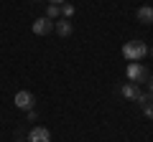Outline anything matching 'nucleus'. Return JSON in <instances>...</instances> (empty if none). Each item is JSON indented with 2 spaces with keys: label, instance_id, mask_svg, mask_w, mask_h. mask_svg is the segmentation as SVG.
<instances>
[{
  "label": "nucleus",
  "instance_id": "obj_13",
  "mask_svg": "<svg viewBox=\"0 0 153 142\" xmlns=\"http://www.w3.org/2000/svg\"><path fill=\"white\" fill-rule=\"evenodd\" d=\"M51 5H64V0H49Z\"/></svg>",
  "mask_w": 153,
  "mask_h": 142
},
{
  "label": "nucleus",
  "instance_id": "obj_1",
  "mask_svg": "<svg viewBox=\"0 0 153 142\" xmlns=\"http://www.w3.org/2000/svg\"><path fill=\"white\" fill-rule=\"evenodd\" d=\"M146 53H148V46L143 43V41H128V43L123 46V56H125V61H140Z\"/></svg>",
  "mask_w": 153,
  "mask_h": 142
},
{
  "label": "nucleus",
  "instance_id": "obj_10",
  "mask_svg": "<svg viewBox=\"0 0 153 142\" xmlns=\"http://www.w3.org/2000/svg\"><path fill=\"white\" fill-rule=\"evenodd\" d=\"M59 15H61V5H49V10H46V18H51V20H59Z\"/></svg>",
  "mask_w": 153,
  "mask_h": 142
},
{
  "label": "nucleus",
  "instance_id": "obj_5",
  "mask_svg": "<svg viewBox=\"0 0 153 142\" xmlns=\"http://www.w3.org/2000/svg\"><path fill=\"white\" fill-rule=\"evenodd\" d=\"M28 142H51V132L46 127H33L28 132Z\"/></svg>",
  "mask_w": 153,
  "mask_h": 142
},
{
  "label": "nucleus",
  "instance_id": "obj_6",
  "mask_svg": "<svg viewBox=\"0 0 153 142\" xmlns=\"http://www.w3.org/2000/svg\"><path fill=\"white\" fill-rule=\"evenodd\" d=\"M138 104H140V109H143V114L146 117H153V94H138V99H135Z\"/></svg>",
  "mask_w": 153,
  "mask_h": 142
},
{
  "label": "nucleus",
  "instance_id": "obj_8",
  "mask_svg": "<svg viewBox=\"0 0 153 142\" xmlns=\"http://www.w3.org/2000/svg\"><path fill=\"white\" fill-rule=\"evenodd\" d=\"M135 18L143 23V26H151V23H153V8L151 5H140L138 13H135Z\"/></svg>",
  "mask_w": 153,
  "mask_h": 142
},
{
  "label": "nucleus",
  "instance_id": "obj_15",
  "mask_svg": "<svg viewBox=\"0 0 153 142\" xmlns=\"http://www.w3.org/2000/svg\"><path fill=\"white\" fill-rule=\"evenodd\" d=\"M33 3H38V0H33Z\"/></svg>",
  "mask_w": 153,
  "mask_h": 142
},
{
  "label": "nucleus",
  "instance_id": "obj_4",
  "mask_svg": "<svg viewBox=\"0 0 153 142\" xmlns=\"http://www.w3.org/2000/svg\"><path fill=\"white\" fill-rule=\"evenodd\" d=\"M13 102H16V107L18 109H33V104H36V99H33V94L31 91H16V99H13Z\"/></svg>",
  "mask_w": 153,
  "mask_h": 142
},
{
  "label": "nucleus",
  "instance_id": "obj_12",
  "mask_svg": "<svg viewBox=\"0 0 153 142\" xmlns=\"http://www.w3.org/2000/svg\"><path fill=\"white\" fill-rule=\"evenodd\" d=\"M148 89H151V91H148V94H153V76L148 79Z\"/></svg>",
  "mask_w": 153,
  "mask_h": 142
},
{
  "label": "nucleus",
  "instance_id": "obj_2",
  "mask_svg": "<svg viewBox=\"0 0 153 142\" xmlns=\"http://www.w3.org/2000/svg\"><path fill=\"white\" fill-rule=\"evenodd\" d=\"M125 74H128V81H133V84H138L140 86L143 81H148V71H146V66H140L138 61H130L128 64V69H125Z\"/></svg>",
  "mask_w": 153,
  "mask_h": 142
},
{
  "label": "nucleus",
  "instance_id": "obj_7",
  "mask_svg": "<svg viewBox=\"0 0 153 142\" xmlns=\"http://www.w3.org/2000/svg\"><path fill=\"white\" fill-rule=\"evenodd\" d=\"M120 94H123L125 99H130V102H135V99H138V94H140V89H138V84L125 81V84L120 86Z\"/></svg>",
  "mask_w": 153,
  "mask_h": 142
},
{
  "label": "nucleus",
  "instance_id": "obj_9",
  "mask_svg": "<svg viewBox=\"0 0 153 142\" xmlns=\"http://www.w3.org/2000/svg\"><path fill=\"white\" fill-rule=\"evenodd\" d=\"M54 31H56V36H61V38H69L71 36V23L69 20H54Z\"/></svg>",
  "mask_w": 153,
  "mask_h": 142
},
{
  "label": "nucleus",
  "instance_id": "obj_11",
  "mask_svg": "<svg viewBox=\"0 0 153 142\" xmlns=\"http://www.w3.org/2000/svg\"><path fill=\"white\" fill-rule=\"evenodd\" d=\"M61 15H64V18H71V15H74V5L64 3V5H61Z\"/></svg>",
  "mask_w": 153,
  "mask_h": 142
},
{
  "label": "nucleus",
  "instance_id": "obj_3",
  "mask_svg": "<svg viewBox=\"0 0 153 142\" xmlns=\"http://www.w3.org/2000/svg\"><path fill=\"white\" fill-rule=\"evenodd\" d=\"M31 31L36 33V36H49L51 31H54V20H51V18H36V20H33V26H31Z\"/></svg>",
  "mask_w": 153,
  "mask_h": 142
},
{
  "label": "nucleus",
  "instance_id": "obj_14",
  "mask_svg": "<svg viewBox=\"0 0 153 142\" xmlns=\"http://www.w3.org/2000/svg\"><path fill=\"white\" fill-rule=\"evenodd\" d=\"M148 51H151V53H153V46H151V48H148Z\"/></svg>",
  "mask_w": 153,
  "mask_h": 142
}]
</instances>
